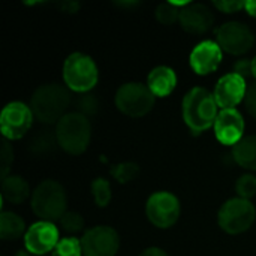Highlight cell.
I'll return each instance as SVG.
<instances>
[{
    "label": "cell",
    "instance_id": "obj_1",
    "mask_svg": "<svg viewBox=\"0 0 256 256\" xmlns=\"http://www.w3.org/2000/svg\"><path fill=\"white\" fill-rule=\"evenodd\" d=\"M70 94L60 84H42L34 90L30 99V108L38 122L44 124H57L68 112Z\"/></svg>",
    "mask_w": 256,
    "mask_h": 256
},
{
    "label": "cell",
    "instance_id": "obj_22",
    "mask_svg": "<svg viewBox=\"0 0 256 256\" xmlns=\"http://www.w3.org/2000/svg\"><path fill=\"white\" fill-rule=\"evenodd\" d=\"M92 195L98 207H106L111 201V186L106 178H96L92 183Z\"/></svg>",
    "mask_w": 256,
    "mask_h": 256
},
{
    "label": "cell",
    "instance_id": "obj_31",
    "mask_svg": "<svg viewBox=\"0 0 256 256\" xmlns=\"http://www.w3.org/2000/svg\"><path fill=\"white\" fill-rule=\"evenodd\" d=\"M234 74L243 76L244 80L252 75V60L249 58H242L234 64Z\"/></svg>",
    "mask_w": 256,
    "mask_h": 256
},
{
    "label": "cell",
    "instance_id": "obj_26",
    "mask_svg": "<svg viewBox=\"0 0 256 256\" xmlns=\"http://www.w3.org/2000/svg\"><path fill=\"white\" fill-rule=\"evenodd\" d=\"M236 192L238 194V198L250 200L256 195V177L252 174L242 176L236 183Z\"/></svg>",
    "mask_w": 256,
    "mask_h": 256
},
{
    "label": "cell",
    "instance_id": "obj_4",
    "mask_svg": "<svg viewBox=\"0 0 256 256\" xmlns=\"http://www.w3.org/2000/svg\"><path fill=\"white\" fill-rule=\"evenodd\" d=\"M66 192L63 186L54 180H44L38 184L32 195V210L40 220L56 222L66 213Z\"/></svg>",
    "mask_w": 256,
    "mask_h": 256
},
{
    "label": "cell",
    "instance_id": "obj_8",
    "mask_svg": "<svg viewBox=\"0 0 256 256\" xmlns=\"http://www.w3.org/2000/svg\"><path fill=\"white\" fill-rule=\"evenodd\" d=\"M146 213L154 226L162 230L171 228L180 218V201L171 192H156L147 200Z\"/></svg>",
    "mask_w": 256,
    "mask_h": 256
},
{
    "label": "cell",
    "instance_id": "obj_15",
    "mask_svg": "<svg viewBox=\"0 0 256 256\" xmlns=\"http://www.w3.org/2000/svg\"><path fill=\"white\" fill-rule=\"evenodd\" d=\"M222 62V48L214 40L200 42L190 52V68L198 75H208L214 72Z\"/></svg>",
    "mask_w": 256,
    "mask_h": 256
},
{
    "label": "cell",
    "instance_id": "obj_35",
    "mask_svg": "<svg viewBox=\"0 0 256 256\" xmlns=\"http://www.w3.org/2000/svg\"><path fill=\"white\" fill-rule=\"evenodd\" d=\"M16 256H38V255H33V254H30V252H27V250H20Z\"/></svg>",
    "mask_w": 256,
    "mask_h": 256
},
{
    "label": "cell",
    "instance_id": "obj_29",
    "mask_svg": "<svg viewBox=\"0 0 256 256\" xmlns=\"http://www.w3.org/2000/svg\"><path fill=\"white\" fill-rule=\"evenodd\" d=\"M0 160H2V177L6 178L8 177V171H9V165L14 160V150H12V147H10V144L8 141L2 142Z\"/></svg>",
    "mask_w": 256,
    "mask_h": 256
},
{
    "label": "cell",
    "instance_id": "obj_19",
    "mask_svg": "<svg viewBox=\"0 0 256 256\" xmlns=\"http://www.w3.org/2000/svg\"><path fill=\"white\" fill-rule=\"evenodd\" d=\"M232 158L242 168L256 171V135L246 136L234 146Z\"/></svg>",
    "mask_w": 256,
    "mask_h": 256
},
{
    "label": "cell",
    "instance_id": "obj_30",
    "mask_svg": "<svg viewBox=\"0 0 256 256\" xmlns=\"http://www.w3.org/2000/svg\"><path fill=\"white\" fill-rule=\"evenodd\" d=\"M244 105H246L248 112L254 118H256V82L248 87V93H246V98H244Z\"/></svg>",
    "mask_w": 256,
    "mask_h": 256
},
{
    "label": "cell",
    "instance_id": "obj_33",
    "mask_svg": "<svg viewBox=\"0 0 256 256\" xmlns=\"http://www.w3.org/2000/svg\"><path fill=\"white\" fill-rule=\"evenodd\" d=\"M140 256H168V254L164 252L159 248H148V249H146Z\"/></svg>",
    "mask_w": 256,
    "mask_h": 256
},
{
    "label": "cell",
    "instance_id": "obj_23",
    "mask_svg": "<svg viewBox=\"0 0 256 256\" xmlns=\"http://www.w3.org/2000/svg\"><path fill=\"white\" fill-rule=\"evenodd\" d=\"M138 172H140V168L134 162H123V164H117V165L111 166V176L118 183H123V184L135 180Z\"/></svg>",
    "mask_w": 256,
    "mask_h": 256
},
{
    "label": "cell",
    "instance_id": "obj_17",
    "mask_svg": "<svg viewBox=\"0 0 256 256\" xmlns=\"http://www.w3.org/2000/svg\"><path fill=\"white\" fill-rule=\"evenodd\" d=\"M176 86H177V75L174 69L168 66H158L148 74L147 87L158 98L170 96L174 92Z\"/></svg>",
    "mask_w": 256,
    "mask_h": 256
},
{
    "label": "cell",
    "instance_id": "obj_25",
    "mask_svg": "<svg viewBox=\"0 0 256 256\" xmlns=\"http://www.w3.org/2000/svg\"><path fill=\"white\" fill-rule=\"evenodd\" d=\"M82 255V246L81 240H76L74 237H66L58 242L56 249L52 250V256H81Z\"/></svg>",
    "mask_w": 256,
    "mask_h": 256
},
{
    "label": "cell",
    "instance_id": "obj_2",
    "mask_svg": "<svg viewBox=\"0 0 256 256\" xmlns=\"http://www.w3.org/2000/svg\"><path fill=\"white\" fill-rule=\"evenodd\" d=\"M214 96L202 87H195L183 98V118L192 134L201 132L214 126L219 116Z\"/></svg>",
    "mask_w": 256,
    "mask_h": 256
},
{
    "label": "cell",
    "instance_id": "obj_12",
    "mask_svg": "<svg viewBox=\"0 0 256 256\" xmlns=\"http://www.w3.org/2000/svg\"><path fill=\"white\" fill-rule=\"evenodd\" d=\"M58 242V228L52 222L46 220H39L33 224L24 234L26 250L38 256L52 252Z\"/></svg>",
    "mask_w": 256,
    "mask_h": 256
},
{
    "label": "cell",
    "instance_id": "obj_7",
    "mask_svg": "<svg viewBox=\"0 0 256 256\" xmlns=\"http://www.w3.org/2000/svg\"><path fill=\"white\" fill-rule=\"evenodd\" d=\"M255 207L250 201L243 198H232L220 207L218 222L225 232L236 236L248 231L255 222Z\"/></svg>",
    "mask_w": 256,
    "mask_h": 256
},
{
    "label": "cell",
    "instance_id": "obj_16",
    "mask_svg": "<svg viewBox=\"0 0 256 256\" xmlns=\"http://www.w3.org/2000/svg\"><path fill=\"white\" fill-rule=\"evenodd\" d=\"M214 15L208 6L201 3H189L182 8L180 24L182 27L192 34H202L213 27Z\"/></svg>",
    "mask_w": 256,
    "mask_h": 256
},
{
    "label": "cell",
    "instance_id": "obj_10",
    "mask_svg": "<svg viewBox=\"0 0 256 256\" xmlns=\"http://www.w3.org/2000/svg\"><path fill=\"white\" fill-rule=\"evenodd\" d=\"M32 108L22 102L8 104L0 114V128L6 140H20L22 138L33 124Z\"/></svg>",
    "mask_w": 256,
    "mask_h": 256
},
{
    "label": "cell",
    "instance_id": "obj_3",
    "mask_svg": "<svg viewBox=\"0 0 256 256\" xmlns=\"http://www.w3.org/2000/svg\"><path fill=\"white\" fill-rule=\"evenodd\" d=\"M54 132L58 146L72 156H78L84 153L92 138L90 122L86 116L80 112H68L56 124Z\"/></svg>",
    "mask_w": 256,
    "mask_h": 256
},
{
    "label": "cell",
    "instance_id": "obj_28",
    "mask_svg": "<svg viewBox=\"0 0 256 256\" xmlns=\"http://www.w3.org/2000/svg\"><path fill=\"white\" fill-rule=\"evenodd\" d=\"M76 108H78L76 112H80V114H82V116H86L88 118V117H93L98 112V110H99V100H98V98L94 94L84 93L78 99Z\"/></svg>",
    "mask_w": 256,
    "mask_h": 256
},
{
    "label": "cell",
    "instance_id": "obj_21",
    "mask_svg": "<svg viewBox=\"0 0 256 256\" xmlns=\"http://www.w3.org/2000/svg\"><path fill=\"white\" fill-rule=\"evenodd\" d=\"M57 144L58 142H57L56 132L39 130V134H36L30 141V150L34 154H50L54 152Z\"/></svg>",
    "mask_w": 256,
    "mask_h": 256
},
{
    "label": "cell",
    "instance_id": "obj_11",
    "mask_svg": "<svg viewBox=\"0 0 256 256\" xmlns=\"http://www.w3.org/2000/svg\"><path fill=\"white\" fill-rule=\"evenodd\" d=\"M81 246L84 256H116L120 248V237L110 226H94L84 232Z\"/></svg>",
    "mask_w": 256,
    "mask_h": 256
},
{
    "label": "cell",
    "instance_id": "obj_6",
    "mask_svg": "<svg viewBox=\"0 0 256 256\" xmlns=\"http://www.w3.org/2000/svg\"><path fill=\"white\" fill-rule=\"evenodd\" d=\"M156 96L141 82H126L116 93V106L129 117H142L154 106Z\"/></svg>",
    "mask_w": 256,
    "mask_h": 256
},
{
    "label": "cell",
    "instance_id": "obj_20",
    "mask_svg": "<svg viewBox=\"0 0 256 256\" xmlns=\"http://www.w3.org/2000/svg\"><path fill=\"white\" fill-rule=\"evenodd\" d=\"M26 231L24 220L10 212H3L0 216V237L4 242L18 240Z\"/></svg>",
    "mask_w": 256,
    "mask_h": 256
},
{
    "label": "cell",
    "instance_id": "obj_13",
    "mask_svg": "<svg viewBox=\"0 0 256 256\" xmlns=\"http://www.w3.org/2000/svg\"><path fill=\"white\" fill-rule=\"evenodd\" d=\"M248 93L246 80L237 74L224 75L214 87V100L222 110H236V106L244 100Z\"/></svg>",
    "mask_w": 256,
    "mask_h": 256
},
{
    "label": "cell",
    "instance_id": "obj_24",
    "mask_svg": "<svg viewBox=\"0 0 256 256\" xmlns=\"http://www.w3.org/2000/svg\"><path fill=\"white\" fill-rule=\"evenodd\" d=\"M180 12L178 6L176 3H162L156 8V18L160 24L171 26L176 21H180Z\"/></svg>",
    "mask_w": 256,
    "mask_h": 256
},
{
    "label": "cell",
    "instance_id": "obj_9",
    "mask_svg": "<svg viewBox=\"0 0 256 256\" xmlns=\"http://www.w3.org/2000/svg\"><path fill=\"white\" fill-rule=\"evenodd\" d=\"M216 39L219 46L234 56L248 52L255 44V34L248 24L231 21L222 24L216 32Z\"/></svg>",
    "mask_w": 256,
    "mask_h": 256
},
{
    "label": "cell",
    "instance_id": "obj_27",
    "mask_svg": "<svg viewBox=\"0 0 256 256\" xmlns=\"http://www.w3.org/2000/svg\"><path fill=\"white\" fill-rule=\"evenodd\" d=\"M60 226L68 234H76L84 228V219L76 212H66L64 216L60 219Z\"/></svg>",
    "mask_w": 256,
    "mask_h": 256
},
{
    "label": "cell",
    "instance_id": "obj_5",
    "mask_svg": "<svg viewBox=\"0 0 256 256\" xmlns=\"http://www.w3.org/2000/svg\"><path fill=\"white\" fill-rule=\"evenodd\" d=\"M63 80L68 88L76 93H88L99 80L94 60L84 52L70 54L63 64Z\"/></svg>",
    "mask_w": 256,
    "mask_h": 256
},
{
    "label": "cell",
    "instance_id": "obj_36",
    "mask_svg": "<svg viewBox=\"0 0 256 256\" xmlns=\"http://www.w3.org/2000/svg\"><path fill=\"white\" fill-rule=\"evenodd\" d=\"M252 76L256 78V57L252 60Z\"/></svg>",
    "mask_w": 256,
    "mask_h": 256
},
{
    "label": "cell",
    "instance_id": "obj_14",
    "mask_svg": "<svg viewBox=\"0 0 256 256\" xmlns=\"http://www.w3.org/2000/svg\"><path fill=\"white\" fill-rule=\"evenodd\" d=\"M213 128L220 144L234 147L243 140L244 120L237 110H220Z\"/></svg>",
    "mask_w": 256,
    "mask_h": 256
},
{
    "label": "cell",
    "instance_id": "obj_18",
    "mask_svg": "<svg viewBox=\"0 0 256 256\" xmlns=\"http://www.w3.org/2000/svg\"><path fill=\"white\" fill-rule=\"evenodd\" d=\"M30 195V188L27 182L18 176H8L2 182V200L9 204H21Z\"/></svg>",
    "mask_w": 256,
    "mask_h": 256
},
{
    "label": "cell",
    "instance_id": "obj_32",
    "mask_svg": "<svg viewBox=\"0 0 256 256\" xmlns=\"http://www.w3.org/2000/svg\"><path fill=\"white\" fill-rule=\"evenodd\" d=\"M214 6L225 14H234L244 8L243 2H214Z\"/></svg>",
    "mask_w": 256,
    "mask_h": 256
},
{
    "label": "cell",
    "instance_id": "obj_34",
    "mask_svg": "<svg viewBox=\"0 0 256 256\" xmlns=\"http://www.w3.org/2000/svg\"><path fill=\"white\" fill-rule=\"evenodd\" d=\"M244 9H246V12H248L250 16H255L256 18V0L244 2Z\"/></svg>",
    "mask_w": 256,
    "mask_h": 256
}]
</instances>
